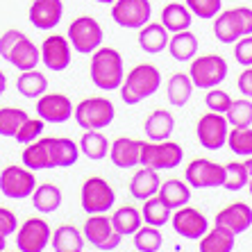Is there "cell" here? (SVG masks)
Instances as JSON below:
<instances>
[{
    "instance_id": "cell-45",
    "label": "cell",
    "mask_w": 252,
    "mask_h": 252,
    "mask_svg": "<svg viewBox=\"0 0 252 252\" xmlns=\"http://www.w3.org/2000/svg\"><path fill=\"white\" fill-rule=\"evenodd\" d=\"M207 91H209V94H207V98H205L207 109H209V112H214V114H225V112H227L229 105H232V98H229L227 91H223V89H218V87L207 89Z\"/></svg>"
},
{
    "instance_id": "cell-4",
    "label": "cell",
    "mask_w": 252,
    "mask_h": 252,
    "mask_svg": "<svg viewBox=\"0 0 252 252\" xmlns=\"http://www.w3.org/2000/svg\"><path fill=\"white\" fill-rule=\"evenodd\" d=\"M214 34L220 43H234L252 34V9L234 7V9L218 12V16L214 18Z\"/></svg>"
},
{
    "instance_id": "cell-10",
    "label": "cell",
    "mask_w": 252,
    "mask_h": 252,
    "mask_svg": "<svg viewBox=\"0 0 252 252\" xmlns=\"http://www.w3.org/2000/svg\"><path fill=\"white\" fill-rule=\"evenodd\" d=\"M82 209L91 214H107L112 209V205L116 202V193H114L112 184L107 182L105 177H89L87 182L82 184Z\"/></svg>"
},
{
    "instance_id": "cell-30",
    "label": "cell",
    "mask_w": 252,
    "mask_h": 252,
    "mask_svg": "<svg viewBox=\"0 0 252 252\" xmlns=\"http://www.w3.org/2000/svg\"><path fill=\"white\" fill-rule=\"evenodd\" d=\"M175 129V118L170 112L157 109L146 118V134L148 141H166Z\"/></svg>"
},
{
    "instance_id": "cell-14",
    "label": "cell",
    "mask_w": 252,
    "mask_h": 252,
    "mask_svg": "<svg viewBox=\"0 0 252 252\" xmlns=\"http://www.w3.org/2000/svg\"><path fill=\"white\" fill-rule=\"evenodd\" d=\"M227 132H229V123L223 114H205V116L198 121V141L200 146L207 148V150H220V148L227 143Z\"/></svg>"
},
{
    "instance_id": "cell-22",
    "label": "cell",
    "mask_w": 252,
    "mask_h": 252,
    "mask_svg": "<svg viewBox=\"0 0 252 252\" xmlns=\"http://www.w3.org/2000/svg\"><path fill=\"white\" fill-rule=\"evenodd\" d=\"M141 143H143V141H139V139L118 136V139L112 143V148H109L114 166H118V168H132V166H139Z\"/></svg>"
},
{
    "instance_id": "cell-36",
    "label": "cell",
    "mask_w": 252,
    "mask_h": 252,
    "mask_svg": "<svg viewBox=\"0 0 252 252\" xmlns=\"http://www.w3.org/2000/svg\"><path fill=\"white\" fill-rule=\"evenodd\" d=\"M141 218L146 225H153V227H161L170 220V207H166V202L159 195L143 200V209H141Z\"/></svg>"
},
{
    "instance_id": "cell-39",
    "label": "cell",
    "mask_w": 252,
    "mask_h": 252,
    "mask_svg": "<svg viewBox=\"0 0 252 252\" xmlns=\"http://www.w3.org/2000/svg\"><path fill=\"white\" fill-rule=\"evenodd\" d=\"M80 159V146L73 139L59 136L55 139V168H66L73 166Z\"/></svg>"
},
{
    "instance_id": "cell-49",
    "label": "cell",
    "mask_w": 252,
    "mask_h": 252,
    "mask_svg": "<svg viewBox=\"0 0 252 252\" xmlns=\"http://www.w3.org/2000/svg\"><path fill=\"white\" fill-rule=\"evenodd\" d=\"M5 89H7V77H5V73L0 70V95L5 94Z\"/></svg>"
},
{
    "instance_id": "cell-2",
    "label": "cell",
    "mask_w": 252,
    "mask_h": 252,
    "mask_svg": "<svg viewBox=\"0 0 252 252\" xmlns=\"http://www.w3.org/2000/svg\"><path fill=\"white\" fill-rule=\"evenodd\" d=\"M161 87V73L153 64H139L123 77L121 98L125 105H139L146 98L155 95Z\"/></svg>"
},
{
    "instance_id": "cell-6",
    "label": "cell",
    "mask_w": 252,
    "mask_h": 252,
    "mask_svg": "<svg viewBox=\"0 0 252 252\" xmlns=\"http://www.w3.org/2000/svg\"><path fill=\"white\" fill-rule=\"evenodd\" d=\"M73 116L82 129H105L112 125L116 109H114L112 100H107L105 95H95V98H87L77 107H73Z\"/></svg>"
},
{
    "instance_id": "cell-24",
    "label": "cell",
    "mask_w": 252,
    "mask_h": 252,
    "mask_svg": "<svg viewBox=\"0 0 252 252\" xmlns=\"http://www.w3.org/2000/svg\"><path fill=\"white\" fill-rule=\"evenodd\" d=\"M159 184H161L159 170H153V168H146V166H143V168H139L134 173V177H132L129 193L136 200H148V198H153V195H157Z\"/></svg>"
},
{
    "instance_id": "cell-48",
    "label": "cell",
    "mask_w": 252,
    "mask_h": 252,
    "mask_svg": "<svg viewBox=\"0 0 252 252\" xmlns=\"http://www.w3.org/2000/svg\"><path fill=\"white\" fill-rule=\"evenodd\" d=\"M239 91L246 98H252V66H246V70L239 75Z\"/></svg>"
},
{
    "instance_id": "cell-17",
    "label": "cell",
    "mask_w": 252,
    "mask_h": 252,
    "mask_svg": "<svg viewBox=\"0 0 252 252\" xmlns=\"http://www.w3.org/2000/svg\"><path fill=\"white\" fill-rule=\"evenodd\" d=\"M41 62L48 70H55V73H62L68 68L73 62V48H70L68 39L59 34H50L48 39H43Z\"/></svg>"
},
{
    "instance_id": "cell-50",
    "label": "cell",
    "mask_w": 252,
    "mask_h": 252,
    "mask_svg": "<svg viewBox=\"0 0 252 252\" xmlns=\"http://www.w3.org/2000/svg\"><path fill=\"white\" fill-rule=\"evenodd\" d=\"M243 166H246V170H248V177H252V157H248V161Z\"/></svg>"
},
{
    "instance_id": "cell-38",
    "label": "cell",
    "mask_w": 252,
    "mask_h": 252,
    "mask_svg": "<svg viewBox=\"0 0 252 252\" xmlns=\"http://www.w3.org/2000/svg\"><path fill=\"white\" fill-rule=\"evenodd\" d=\"M28 118V112L18 109V107H2L0 109V136H12L14 139Z\"/></svg>"
},
{
    "instance_id": "cell-16",
    "label": "cell",
    "mask_w": 252,
    "mask_h": 252,
    "mask_svg": "<svg viewBox=\"0 0 252 252\" xmlns=\"http://www.w3.org/2000/svg\"><path fill=\"white\" fill-rule=\"evenodd\" d=\"M170 223H173V229L182 239H193V241H200L209 229V220H207L205 214L187 205L180 207L175 214H170Z\"/></svg>"
},
{
    "instance_id": "cell-7",
    "label": "cell",
    "mask_w": 252,
    "mask_h": 252,
    "mask_svg": "<svg viewBox=\"0 0 252 252\" xmlns=\"http://www.w3.org/2000/svg\"><path fill=\"white\" fill-rule=\"evenodd\" d=\"M68 43L70 48L80 55H91L94 50H98L102 46L105 32L102 25L95 21L94 16H80L68 25Z\"/></svg>"
},
{
    "instance_id": "cell-47",
    "label": "cell",
    "mask_w": 252,
    "mask_h": 252,
    "mask_svg": "<svg viewBox=\"0 0 252 252\" xmlns=\"http://www.w3.org/2000/svg\"><path fill=\"white\" fill-rule=\"evenodd\" d=\"M18 229V218L12 209H7V207H0V234L2 236H12L16 234Z\"/></svg>"
},
{
    "instance_id": "cell-15",
    "label": "cell",
    "mask_w": 252,
    "mask_h": 252,
    "mask_svg": "<svg viewBox=\"0 0 252 252\" xmlns=\"http://www.w3.org/2000/svg\"><path fill=\"white\" fill-rule=\"evenodd\" d=\"M187 184L195 189H214L223 187L225 180V166L211 161V159H193L187 166Z\"/></svg>"
},
{
    "instance_id": "cell-29",
    "label": "cell",
    "mask_w": 252,
    "mask_h": 252,
    "mask_svg": "<svg viewBox=\"0 0 252 252\" xmlns=\"http://www.w3.org/2000/svg\"><path fill=\"white\" fill-rule=\"evenodd\" d=\"M157 195L166 202V207L180 209L191 200V189H189V184H184V180H166L159 184Z\"/></svg>"
},
{
    "instance_id": "cell-13",
    "label": "cell",
    "mask_w": 252,
    "mask_h": 252,
    "mask_svg": "<svg viewBox=\"0 0 252 252\" xmlns=\"http://www.w3.org/2000/svg\"><path fill=\"white\" fill-rule=\"evenodd\" d=\"M53 229L41 218H28L21 229H16V248L18 252H43L50 243Z\"/></svg>"
},
{
    "instance_id": "cell-11",
    "label": "cell",
    "mask_w": 252,
    "mask_h": 252,
    "mask_svg": "<svg viewBox=\"0 0 252 252\" xmlns=\"http://www.w3.org/2000/svg\"><path fill=\"white\" fill-rule=\"evenodd\" d=\"M36 177L34 170L25 166H7L0 173V191L9 200H25L34 193Z\"/></svg>"
},
{
    "instance_id": "cell-20",
    "label": "cell",
    "mask_w": 252,
    "mask_h": 252,
    "mask_svg": "<svg viewBox=\"0 0 252 252\" xmlns=\"http://www.w3.org/2000/svg\"><path fill=\"white\" fill-rule=\"evenodd\" d=\"M218 227L229 229L232 234H243L252 227V207L246 202H232L216 214Z\"/></svg>"
},
{
    "instance_id": "cell-33",
    "label": "cell",
    "mask_w": 252,
    "mask_h": 252,
    "mask_svg": "<svg viewBox=\"0 0 252 252\" xmlns=\"http://www.w3.org/2000/svg\"><path fill=\"white\" fill-rule=\"evenodd\" d=\"M143 225V218H141V211L132 205L118 207L112 216V227L116 229L121 236H132L136 229Z\"/></svg>"
},
{
    "instance_id": "cell-31",
    "label": "cell",
    "mask_w": 252,
    "mask_h": 252,
    "mask_svg": "<svg viewBox=\"0 0 252 252\" xmlns=\"http://www.w3.org/2000/svg\"><path fill=\"white\" fill-rule=\"evenodd\" d=\"M77 146H80V153L84 157H89L91 161H100V159H105L109 155V141L100 129H87Z\"/></svg>"
},
{
    "instance_id": "cell-41",
    "label": "cell",
    "mask_w": 252,
    "mask_h": 252,
    "mask_svg": "<svg viewBox=\"0 0 252 252\" xmlns=\"http://www.w3.org/2000/svg\"><path fill=\"white\" fill-rule=\"evenodd\" d=\"M227 146L232 153L252 157V129L250 127H234L227 132Z\"/></svg>"
},
{
    "instance_id": "cell-54",
    "label": "cell",
    "mask_w": 252,
    "mask_h": 252,
    "mask_svg": "<svg viewBox=\"0 0 252 252\" xmlns=\"http://www.w3.org/2000/svg\"><path fill=\"white\" fill-rule=\"evenodd\" d=\"M2 252H14V250H2Z\"/></svg>"
},
{
    "instance_id": "cell-1",
    "label": "cell",
    "mask_w": 252,
    "mask_h": 252,
    "mask_svg": "<svg viewBox=\"0 0 252 252\" xmlns=\"http://www.w3.org/2000/svg\"><path fill=\"white\" fill-rule=\"evenodd\" d=\"M91 57V82L100 89V91H114L121 89L125 77V66L123 57L116 48H102L94 50Z\"/></svg>"
},
{
    "instance_id": "cell-42",
    "label": "cell",
    "mask_w": 252,
    "mask_h": 252,
    "mask_svg": "<svg viewBox=\"0 0 252 252\" xmlns=\"http://www.w3.org/2000/svg\"><path fill=\"white\" fill-rule=\"evenodd\" d=\"M248 170L243 164L239 161H232V164L225 166V180H223V187L227 191H241L243 187H248Z\"/></svg>"
},
{
    "instance_id": "cell-28",
    "label": "cell",
    "mask_w": 252,
    "mask_h": 252,
    "mask_svg": "<svg viewBox=\"0 0 252 252\" xmlns=\"http://www.w3.org/2000/svg\"><path fill=\"white\" fill-rule=\"evenodd\" d=\"M32 198V207H34L39 214H53L62 207V191H59L57 184H36L34 193L30 195Z\"/></svg>"
},
{
    "instance_id": "cell-34",
    "label": "cell",
    "mask_w": 252,
    "mask_h": 252,
    "mask_svg": "<svg viewBox=\"0 0 252 252\" xmlns=\"http://www.w3.org/2000/svg\"><path fill=\"white\" fill-rule=\"evenodd\" d=\"M234 250V234L225 227L207 229V234L200 239V252H232Z\"/></svg>"
},
{
    "instance_id": "cell-3",
    "label": "cell",
    "mask_w": 252,
    "mask_h": 252,
    "mask_svg": "<svg viewBox=\"0 0 252 252\" xmlns=\"http://www.w3.org/2000/svg\"><path fill=\"white\" fill-rule=\"evenodd\" d=\"M0 57L18 70H32L41 62V50L21 30H7L0 36Z\"/></svg>"
},
{
    "instance_id": "cell-27",
    "label": "cell",
    "mask_w": 252,
    "mask_h": 252,
    "mask_svg": "<svg viewBox=\"0 0 252 252\" xmlns=\"http://www.w3.org/2000/svg\"><path fill=\"white\" fill-rule=\"evenodd\" d=\"M166 48L177 62H191L195 57V53H198V36L191 30H182V32H175L170 36Z\"/></svg>"
},
{
    "instance_id": "cell-35",
    "label": "cell",
    "mask_w": 252,
    "mask_h": 252,
    "mask_svg": "<svg viewBox=\"0 0 252 252\" xmlns=\"http://www.w3.org/2000/svg\"><path fill=\"white\" fill-rule=\"evenodd\" d=\"M193 94V82L191 77L184 75V73H175V75L168 80V87H166V95H168V102L173 107H184L189 102Z\"/></svg>"
},
{
    "instance_id": "cell-37",
    "label": "cell",
    "mask_w": 252,
    "mask_h": 252,
    "mask_svg": "<svg viewBox=\"0 0 252 252\" xmlns=\"http://www.w3.org/2000/svg\"><path fill=\"white\" fill-rule=\"evenodd\" d=\"M132 236H134V248L139 252H159L164 243L159 227H153V225H141Z\"/></svg>"
},
{
    "instance_id": "cell-32",
    "label": "cell",
    "mask_w": 252,
    "mask_h": 252,
    "mask_svg": "<svg viewBox=\"0 0 252 252\" xmlns=\"http://www.w3.org/2000/svg\"><path fill=\"white\" fill-rule=\"evenodd\" d=\"M16 89L21 95L36 100L48 91V77L43 75V73H39L36 68L21 70V75H18V80H16Z\"/></svg>"
},
{
    "instance_id": "cell-26",
    "label": "cell",
    "mask_w": 252,
    "mask_h": 252,
    "mask_svg": "<svg viewBox=\"0 0 252 252\" xmlns=\"http://www.w3.org/2000/svg\"><path fill=\"white\" fill-rule=\"evenodd\" d=\"M193 23V14L189 12V7L182 2H168V5L161 9V25H164L168 32H182L189 30Z\"/></svg>"
},
{
    "instance_id": "cell-25",
    "label": "cell",
    "mask_w": 252,
    "mask_h": 252,
    "mask_svg": "<svg viewBox=\"0 0 252 252\" xmlns=\"http://www.w3.org/2000/svg\"><path fill=\"white\" fill-rule=\"evenodd\" d=\"M50 246L55 252H82L84 236L75 225H62L50 236Z\"/></svg>"
},
{
    "instance_id": "cell-21",
    "label": "cell",
    "mask_w": 252,
    "mask_h": 252,
    "mask_svg": "<svg viewBox=\"0 0 252 252\" xmlns=\"http://www.w3.org/2000/svg\"><path fill=\"white\" fill-rule=\"evenodd\" d=\"M28 16L36 30H53L64 16V2L62 0H34L30 5Z\"/></svg>"
},
{
    "instance_id": "cell-23",
    "label": "cell",
    "mask_w": 252,
    "mask_h": 252,
    "mask_svg": "<svg viewBox=\"0 0 252 252\" xmlns=\"http://www.w3.org/2000/svg\"><path fill=\"white\" fill-rule=\"evenodd\" d=\"M168 30L161 23H146L139 30V46L148 55H159L168 46Z\"/></svg>"
},
{
    "instance_id": "cell-8",
    "label": "cell",
    "mask_w": 252,
    "mask_h": 252,
    "mask_svg": "<svg viewBox=\"0 0 252 252\" xmlns=\"http://www.w3.org/2000/svg\"><path fill=\"white\" fill-rule=\"evenodd\" d=\"M227 62L218 55H205V57H195L191 62L189 77L193 87L198 89H214L227 77Z\"/></svg>"
},
{
    "instance_id": "cell-9",
    "label": "cell",
    "mask_w": 252,
    "mask_h": 252,
    "mask_svg": "<svg viewBox=\"0 0 252 252\" xmlns=\"http://www.w3.org/2000/svg\"><path fill=\"white\" fill-rule=\"evenodd\" d=\"M82 236H84V241H89L91 246L102 252L116 250V248L121 246V239H123V236L112 227V218L105 216V214H91V216L84 220Z\"/></svg>"
},
{
    "instance_id": "cell-18",
    "label": "cell",
    "mask_w": 252,
    "mask_h": 252,
    "mask_svg": "<svg viewBox=\"0 0 252 252\" xmlns=\"http://www.w3.org/2000/svg\"><path fill=\"white\" fill-rule=\"evenodd\" d=\"M36 114L43 123H66L73 118V102L64 94H43L36 98Z\"/></svg>"
},
{
    "instance_id": "cell-43",
    "label": "cell",
    "mask_w": 252,
    "mask_h": 252,
    "mask_svg": "<svg viewBox=\"0 0 252 252\" xmlns=\"http://www.w3.org/2000/svg\"><path fill=\"white\" fill-rule=\"evenodd\" d=\"M187 7L193 16L211 21V18L218 16L220 7H223V0H187Z\"/></svg>"
},
{
    "instance_id": "cell-51",
    "label": "cell",
    "mask_w": 252,
    "mask_h": 252,
    "mask_svg": "<svg viewBox=\"0 0 252 252\" xmlns=\"http://www.w3.org/2000/svg\"><path fill=\"white\" fill-rule=\"evenodd\" d=\"M5 246H7V236H2V234H0V252L5 250Z\"/></svg>"
},
{
    "instance_id": "cell-40",
    "label": "cell",
    "mask_w": 252,
    "mask_h": 252,
    "mask_svg": "<svg viewBox=\"0 0 252 252\" xmlns=\"http://www.w3.org/2000/svg\"><path fill=\"white\" fill-rule=\"evenodd\" d=\"M225 118L232 127H250L252 125V102L248 98L232 100L229 109L225 112Z\"/></svg>"
},
{
    "instance_id": "cell-5",
    "label": "cell",
    "mask_w": 252,
    "mask_h": 252,
    "mask_svg": "<svg viewBox=\"0 0 252 252\" xmlns=\"http://www.w3.org/2000/svg\"><path fill=\"white\" fill-rule=\"evenodd\" d=\"M184 159V150L175 141H143L141 143V159L139 166L153 170L177 168Z\"/></svg>"
},
{
    "instance_id": "cell-46",
    "label": "cell",
    "mask_w": 252,
    "mask_h": 252,
    "mask_svg": "<svg viewBox=\"0 0 252 252\" xmlns=\"http://www.w3.org/2000/svg\"><path fill=\"white\" fill-rule=\"evenodd\" d=\"M234 57L239 64L243 66H252V34L239 39L234 46Z\"/></svg>"
},
{
    "instance_id": "cell-19",
    "label": "cell",
    "mask_w": 252,
    "mask_h": 252,
    "mask_svg": "<svg viewBox=\"0 0 252 252\" xmlns=\"http://www.w3.org/2000/svg\"><path fill=\"white\" fill-rule=\"evenodd\" d=\"M23 166L30 170H46L55 168V139L46 136L28 143V148L23 150Z\"/></svg>"
},
{
    "instance_id": "cell-12",
    "label": "cell",
    "mask_w": 252,
    "mask_h": 252,
    "mask_svg": "<svg viewBox=\"0 0 252 252\" xmlns=\"http://www.w3.org/2000/svg\"><path fill=\"white\" fill-rule=\"evenodd\" d=\"M153 5L150 0H114L112 18L114 23L125 30H141L146 23H150Z\"/></svg>"
},
{
    "instance_id": "cell-44",
    "label": "cell",
    "mask_w": 252,
    "mask_h": 252,
    "mask_svg": "<svg viewBox=\"0 0 252 252\" xmlns=\"http://www.w3.org/2000/svg\"><path fill=\"white\" fill-rule=\"evenodd\" d=\"M43 129H46V123H43L41 118H28V121L21 125V129L16 132V136H14V139H16L18 143L28 146V143L36 141L39 136L43 134Z\"/></svg>"
},
{
    "instance_id": "cell-53",
    "label": "cell",
    "mask_w": 252,
    "mask_h": 252,
    "mask_svg": "<svg viewBox=\"0 0 252 252\" xmlns=\"http://www.w3.org/2000/svg\"><path fill=\"white\" fill-rule=\"evenodd\" d=\"M248 189H250V195H252V177L248 180Z\"/></svg>"
},
{
    "instance_id": "cell-52",
    "label": "cell",
    "mask_w": 252,
    "mask_h": 252,
    "mask_svg": "<svg viewBox=\"0 0 252 252\" xmlns=\"http://www.w3.org/2000/svg\"><path fill=\"white\" fill-rule=\"evenodd\" d=\"M95 2H105V5H112L114 0H95Z\"/></svg>"
}]
</instances>
